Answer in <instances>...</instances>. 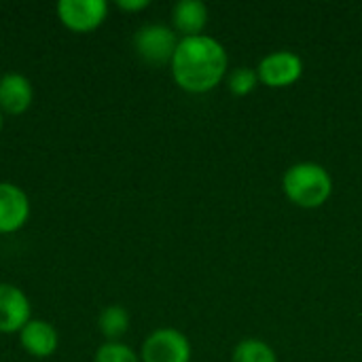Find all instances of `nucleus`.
I'll return each instance as SVG.
<instances>
[{
	"mask_svg": "<svg viewBox=\"0 0 362 362\" xmlns=\"http://www.w3.org/2000/svg\"><path fill=\"white\" fill-rule=\"evenodd\" d=\"M227 62V51L216 38L208 34L185 36L170 62L172 78L182 91L208 93L225 78Z\"/></svg>",
	"mask_w": 362,
	"mask_h": 362,
	"instance_id": "1",
	"label": "nucleus"
},
{
	"mask_svg": "<svg viewBox=\"0 0 362 362\" xmlns=\"http://www.w3.org/2000/svg\"><path fill=\"white\" fill-rule=\"evenodd\" d=\"M282 189L291 204L305 210H316L329 202L333 193V178L320 163L301 161L284 172Z\"/></svg>",
	"mask_w": 362,
	"mask_h": 362,
	"instance_id": "2",
	"label": "nucleus"
},
{
	"mask_svg": "<svg viewBox=\"0 0 362 362\" xmlns=\"http://www.w3.org/2000/svg\"><path fill=\"white\" fill-rule=\"evenodd\" d=\"M59 23L76 34L98 30L108 17L106 0H59L55 6Z\"/></svg>",
	"mask_w": 362,
	"mask_h": 362,
	"instance_id": "3",
	"label": "nucleus"
},
{
	"mask_svg": "<svg viewBox=\"0 0 362 362\" xmlns=\"http://www.w3.org/2000/svg\"><path fill=\"white\" fill-rule=\"evenodd\" d=\"M142 362H191V344L176 329L153 331L140 350Z\"/></svg>",
	"mask_w": 362,
	"mask_h": 362,
	"instance_id": "4",
	"label": "nucleus"
},
{
	"mask_svg": "<svg viewBox=\"0 0 362 362\" xmlns=\"http://www.w3.org/2000/svg\"><path fill=\"white\" fill-rule=\"evenodd\" d=\"M134 47L144 62L161 66L172 62L174 51L178 47V38L172 28L161 23H148L134 34Z\"/></svg>",
	"mask_w": 362,
	"mask_h": 362,
	"instance_id": "5",
	"label": "nucleus"
},
{
	"mask_svg": "<svg viewBox=\"0 0 362 362\" xmlns=\"http://www.w3.org/2000/svg\"><path fill=\"white\" fill-rule=\"evenodd\" d=\"M259 81L272 89L291 87L303 74V62L293 51H274L259 62Z\"/></svg>",
	"mask_w": 362,
	"mask_h": 362,
	"instance_id": "6",
	"label": "nucleus"
},
{
	"mask_svg": "<svg viewBox=\"0 0 362 362\" xmlns=\"http://www.w3.org/2000/svg\"><path fill=\"white\" fill-rule=\"evenodd\" d=\"M32 320V303L28 295L8 282H0V333H19Z\"/></svg>",
	"mask_w": 362,
	"mask_h": 362,
	"instance_id": "7",
	"label": "nucleus"
},
{
	"mask_svg": "<svg viewBox=\"0 0 362 362\" xmlns=\"http://www.w3.org/2000/svg\"><path fill=\"white\" fill-rule=\"evenodd\" d=\"M30 197L15 182H0V235L19 231L30 218Z\"/></svg>",
	"mask_w": 362,
	"mask_h": 362,
	"instance_id": "8",
	"label": "nucleus"
},
{
	"mask_svg": "<svg viewBox=\"0 0 362 362\" xmlns=\"http://www.w3.org/2000/svg\"><path fill=\"white\" fill-rule=\"evenodd\" d=\"M34 102L32 81L19 72H6L0 76V110L6 115H23Z\"/></svg>",
	"mask_w": 362,
	"mask_h": 362,
	"instance_id": "9",
	"label": "nucleus"
},
{
	"mask_svg": "<svg viewBox=\"0 0 362 362\" xmlns=\"http://www.w3.org/2000/svg\"><path fill=\"white\" fill-rule=\"evenodd\" d=\"M19 344L21 348L34 356V358H49L59 348V335L55 327L47 320L32 318L21 331H19Z\"/></svg>",
	"mask_w": 362,
	"mask_h": 362,
	"instance_id": "10",
	"label": "nucleus"
},
{
	"mask_svg": "<svg viewBox=\"0 0 362 362\" xmlns=\"http://www.w3.org/2000/svg\"><path fill=\"white\" fill-rule=\"evenodd\" d=\"M174 30L185 36H199L208 23V6L202 0H180L172 8Z\"/></svg>",
	"mask_w": 362,
	"mask_h": 362,
	"instance_id": "11",
	"label": "nucleus"
},
{
	"mask_svg": "<svg viewBox=\"0 0 362 362\" xmlns=\"http://www.w3.org/2000/svg\"><path fill=\"white\" fill-rule=\"evenodd\" d=\"M98 329L108 341H119L129 331V312L123 305H106L98 316Z\"/></svg>",
	"mask_w": 362,
	"mask_h": 362,
	"instance_id": "12",
	"label": "nucleus"
},
{
	"mask_svg": "<svg viewBox=\"0 0 362 362\" xmlns=\"http://www.w3.org/2000/svg\"><path fill=\"white\" fill-rule=\"evenodd\" d=\"M231 362H278L274 348L261 339H242L231 354Z\"/></svg>",
	"mask_w": 362,
	"mask_h": 362,
	"instance_id": "13",
	"label": "nucleus"
},
{
	"mask_svg": "<svg viewBox=\"0 0 362 362\" xmlns=\"http://www.w3.org/2000/svg\"><path fill=\"white\" fill-rule=\"evenodd\" d=\"M93 362H142L140 354H136L129 346L121 341H106L95 350Z\"/></svg>",
	"mask_w": 362,
	"mask_h": 362,
	"instance_id": "14",
	"label": "nucleus"
},
{
	"mask_svg": "<svg viewBox=\"0 0 362 362\" xmlns=\"http://www.w3.org/2000/svg\"><path fill=\"white\" fill-rule=\"evenodd\" d=\"M257 83H259V74H257V70H252V68H235L231 74H229V78H227V85H229V91L233 93V95H248V93H252L255 91V87H257Z\"/></svg>",
	"mask_w": 362,
	"mask_h": 362,
	"instance_id": "15",
	"label": "nucleus"
},
{
	"mask_svg": "<svg viewBox=\"0 0 362 362\" xmlns=\"http://www.w3.org/2000/svg\"><path fill=\"white\" fill-rule=\"evenodd\" d=\"M151 2L148 0H117V6L125 13H138L144 11Z\"/></svg>",
	"mask_w": 362,
	"mask_h": 362,
	"instance_id": "16",
	"label": "nucleus"
},
{
	"mask_svg": "<svg viewBox=\"0 0 362 362\" xmlns=\"http://www.w3.org/2000/svg\"><path fill=\"white\" fill-rule=\"evenodd\" d=\"M0 132H2V110H0Z\"/></svg>",
	"mask_w": 362,
	"mask_h": 362,
	"instance_id": "17",
	"label": "nucleus"
}]
</instances>
